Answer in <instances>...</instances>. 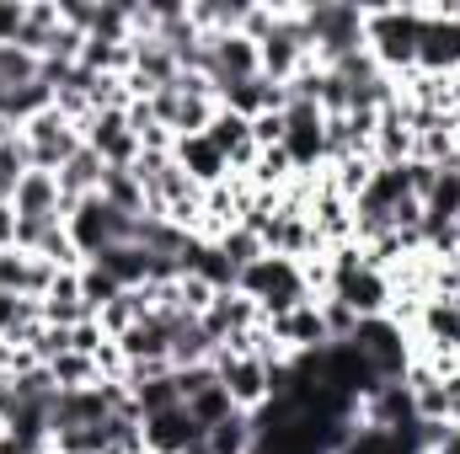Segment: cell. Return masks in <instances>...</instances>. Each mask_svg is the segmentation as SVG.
Returning <instances> with one entry per match:
<instances>
[{"label": "cell", "mask_w": 460, "mask_h": 454, "mask_svg": "<svg viewBox=\"0 0 460 454\" xmlns=\"http://www.w3.org/2000/svg\"><path fill=\"white\" fill-rule=\"evenodd\" d=\"M418 43H423L418 5H364V48L391 81L418 70Z\"/></svg>", "instance_id": "1"}, {"label": "cell", "mask_w": 460, "mask_h": 454, "mask_svg": "<svg viewBox=\"0 0 460 454\" xmlns=\"http://www.w3.org/2000/svg\"><path fill=\"white\" fill-rule=\"evenodd\" d=\"M300 16H305L322 70H332L338 59L364 48V5L358 0H316V5H300Z\"/></svg>", "instance_id": "2"}, {"label": "cell", "mask_w": 460, "mask_h": 454, "mask_svg": "<svg viewBox=\"0 0 460 454\" xmlns=\"http://www.w3.org/2000/svg\"><path fill=\"white\" fill-rule=\"evenodd\" d=\"M235 289H241L246 300H257L262 321H273V316H284V310H295V305L311 300V294H305V278H300V262L273 257V251H262L252 267H241V273H235Z\"/></svg>", "instance_id": "3"}, {"label": "cell", "mask_w": 460, "mask_h": 454, "mask_svg": "<svg viewBox=\"0 0 460 454\" xmlns=\"http://www.w3.org/2000/svg\"><path fill=\"white\" fill-rule=\"evenodd\" d=\"M65 230H70V240H75V251H81L86 262H92V257H102L108 246H118V240H134V220H128V214H118L102 193L81 198V204L65 214Z\"/></svg>", "instance_id": "4"}, {"label": "cell", "mask_w": 460, "mask_h": 454, "mask_svg": "<svg viewBox=\"0 0 460 454\" xmlns=\"http://www.w3.org/2000/svg\"><path fill=\"white\" fill-rule=\"evenodd\" d=\"M16 134H22V139H27V150H32V171H54V177H59V166L86 144V139H81V128L59 113V108H43L38 118H27Z\"/></svg>", "instance_id": "5"}, {"label": "cell", "mask_w": 460, "mask_h": 454, "mask_svg": "<svg viewBox=\"0 0 460 454\" xmlns=\"http://www.w3.org/2000/svg\"><path fill=\"white\" fill-rule=\"evenodd\" d=\"M215 374H220V385L230 390V401H235V412H257V406H268V396H273V380H268V369H262V358H235L226 347H215Z\"/></svg>", "instance_id": "6"}, {"label": "cell", "mask_w": 460, "mask_h": 454, "mask_svg": "<svg viewBox=\"0 0 460 454\" xmlns=\"http://www.w3.org/2000/svg\"><path fill=\"white\" fill-rule=\"evenodd\" d=\"M273 342H284L295 358L300 353H322V347H332V332H327V316H322V300H305V305H295V310H284V316H273V321H262Z\"/></svg>", "instance_id": "7"}, {"label": "cell", "mask_w": 460, "mask_h": 454, "mask_svg": "<svg viewBox=\"0 0 460 454\" xmlns=\"http://www.w3.org/2000/svg\"><path fill=\"white\" fill-rule=\"evenodd\" d=\"M81 139H86V150L102 155V166H134L139 161V139L128 128V113H92L81 123Z\"/></svg>", "instance_id": "8"}, {"label": "cell", "mask_w": 460, "mask_h": 454, "mask_svg": "<svg viewBox=\"0 0 460 454\" xmlns=\"http://www.w3.org/2000/svg\"><path fill=\"white\" fill-rule=\"evenodd\" d=\"M193 444H204V428L193 423L188 406H172V412L145 417V454H188Z\"/></svg>", "instance_id": "9"}, {"label": "cell", "mask_w": 460, "mask_h": 454, "mask_svg": "<svg viewBox=\"0 0 460 454\" xmlns=\"http://www.w3.org/2000/svg\"><path fill=\"white\" fill-rule=\"evenodd\" d=\"M11 204H16V220H65V214H70V204H65L54 171H27V177L16 182Z\"/></svg>", "instance_id": "10"}, {"label": "cell", "mask_w": 460, "mask_h": 454, "mask_svg": "<svg viewBox=\"0 0 460 454\" xmlns=\"http://www.w3.org/2000/svg\"><path fill=\"white\" fill-rule=\"evenodd\" d=\"M332 300H343L358 321H375V316L391 310V278L375 273V267H358L353 278H343V284L332 289Z\"/></svg>", "instance_id": "11"}, {"label": "cell", "mask_w": 460, "mask_h": 454, "mask_svg": "<svg viewBox=\"0 0 460 454\" xmlns=\"http://www.w3.org/2000/svg\"><path fill=\"white\" fill-rule=\"evenodd\" d=\"M199 321H204V332H209L215 342H230L235 332H252V327L262 321V310H257V300H246L241 289H220L215 305H209Z\"/></svg>", "instance_id": "12"}, {"label": "cell", "mask_w": 460, "mask_h": 454, "mask_svg": "<svg viewBox=\"0 0 460 454\" xmlns=\"http://www.w3.org/2000/svg\"><path fill=\"white\" fill-rule=\"evenodd\" d=\"M108 278H113L118 289H139V284H150V273H155V257L139 246V240H118V246H108L102 257H92Z\"/></svg>", "instance_id": "13"}, {"label": "cell", "mask_w": 460, "mask_h": 454, "mask_svg": "<svg viewBox=\"0 0 460 454\" xmlns=\"http://www.w3.org/2000/svg\"><path fill=\"white\" fill-rule=\"evenodd\" d=\"M172 161L199 182V188H220L230 177V166H226V155L209 144V134H193V139H177V150H172Z\"/></svg>", "instance_id": "14"}, {"label": "cell", "mask_w": 460, "mask_h": 454, "mask_svg": "<svg viewBox=\"0 0 460 454\" xmlns=\"http://www.w3.org/2000/svg\"><path fill=\"white\" fill-rule=\"evenodd\" d=\"M123 347V358L128 363H150V358H172V321L166 316H145V321H134L123 337H113Z\"/></svg>", "instance_id": "15"}, {"label": "cell", "mask_w": 460, "mask_h": 454, "mask_svg": "<svg viewBox=\"0 0 460 454\" xmlns=\"http://www.w3.org/2000/svg\"><path fill=\"white\" fill-rule=\"evenodd\" d=\"M92 316V305L81 300V273H54L49 294H43V321L49 327H81Z\"/></svg>", "instance_id": "16"}, {"label": "cell", "mask_w": 460, "mask_h": 454, "mask_svg": "<svg viewBox=\"0 0 460 454\" xmlns=\"http://www.w3.org/2000/svg\"><path fill=\"white\" fill-rule=\"evenodd\" d=\"M102 171H108V166H102V155L81 144V150H75V155H70V161L59 166V193H65V204L75 209L81 198H92V193H102Z\"/></svg>", "instance_id": "17"}, {"label": "cell", "mask_w": 460, "mask_h": 454, "mask_svg": "<svg viewBox=\"0 0 460 454\" xmlns=\"http://www.w3.org/2000/svg\"><path fill=\"white\" fill-rule=\"evenodd\" d=\"M220 342L204 332L199 316H177L172 321V369H193V363H209Z\"/></svg>", "instance_id": "18"}, {"label": "cell", "mask_w": 460, "mask_h": 454, "mask_svg": "<svg viewBox=\"0 0 460 454\" xmlns=\"http://www.w3.org/2000/svg\"><path fill=\"white\" fill-rule=\"evenodd\" d=\"M59 27H65V16H59V0H27V27H22L16 48H27L32 59H43Z\"/></svg>", "instance_id": "19"}, {"label": "cell", "mask_w": 460, "mask_h": 454, "mask_svg": "<svg viewBox=\"0 0 460 454\" xmlns=\"http://www.w3.org/2000/svg\"><path fill=\"white\" fill-rule=\"evenodd\" d=\"M204 450L209 454H257V423H252V412H230L226 423H215L204 433Z\"/></svg>", "instance_id": "20"}, {"label": "cell", "mask_w": 460, "mask_h": 454, "mask_svg": "<svg viewBox=\"0 0 460 454\" xmlns=\"http://www.w3.org/2000/svg\"><path fill=\"white\" fill-rule=\"evenodd\" d=\"M102 198L113 204L118 214H128V220L145 214V188H139V177H134L128 166H108V171H102Z\"/></svg>", "instance_id": "21"}, {"label": "cell", "mask_w": 460, "mask_h": 454, "mask_svg": "<svg viewBox=\"0 0 460 454\" xmlns=\"http://www.w3.org/2000/svg\"><path fill=\"white\" fill-rule=\"evenodd\" d=\"M209 144L226 155V166H230V155H235L241 144H252V118H241V113H230V108H220V113H215V123H209Z\"/></svg>", "instance_id": "22"}, {"label": "cell", "mask_w": 460, "mask_h": 454, "mask_svg": "<svg viewBox=\"0 0 460 454\" xmlns=\"http://www.w3.org/2000/svg\"><path fill=\"white\" fill-rule=\"evenodd\" d=\"M128 396H134L139 417H155V412L182 406V396H177V380H172V374H166V380H139V385H128Z\"/></svg>", "instance_id": "23"}, {"label": "cell", "mask_w": 460, "mask_h": 454, "mask_svg": "<svg viewBox=\"0 0 460 454\" xmlns=\"http://www.w3.org/2000/svg\"><path fill=\"white\" fill-rule=\"evenodd\" d=\"M49 374H54L59 390H86V385H97V358H86V353H59V358L49 363Z\"/></svg>", "instance_id": "24"}, {"label": "cell", "mask_w": 460, "mask_h": 454, "mask_svg": "<svg viewBox=\"0 0 460 454\" xmlns=\"http://www.w3.org/2000/svg\"><path fill=\"white\" fill-rule=\"evenodd\" d=\"M32 171V150H27V139L22 134H11L5 144H0V198H11L16 193V182Z\"/></svg>", "instance_id": "25"}, {"label": "cell", "mask_w": 460, "mask_h": 454, "mask_svg": "<svg viewBox=\"0 0 460 454\" xmlns=\"http://www.w3.org/2000/svg\"><path fill=\"white\" fill-rule=\"evenodd\" d=\"M182 406L193 412V423H199L204 433H209L215 423H226L230 412H235V401H230L226 385H209V390H199V396H193V401H182Z\"/></svg>", "instance_id": "26"}, {"label": "cell", "mask_w": 460, "mask_h": 454, "mask_svg": "<svg viewBox=\"0 0 460 454\" xmlns=\"http://www.w3.org/2000/svg\"><path fill=\"white\" fill-rule=\"evenodd\" d=\"M215 246H220V257H226L230 267H235V273H241V267H252V262L262 257V240H257V235H252V230H246V225L226 230V235H220Z\"/></svg>", "instance_id": "27"}, {"label": "cell", "mask_w": 460, "mask_h": 454, "mask_svg": "<svg viewBox=\"0 0 460 454\" xmlns=\"http://www.w3.org/2000/svg\"><path fill=\"white\" fill-rule=\"evenodd\" d=\"M38 65H43V59H32V54L16 48V43L0 48V86H5V92H11V86H32V81H38Z\"/></svg>", "instance_id": "28"}, {"label": "cell", "mask_w": 460, "mask_h": 454, "mask_svg": "<svg viewBox=\"0 0 460 454\" xmlns=\"http://www.w3.org/2000/svg\"><path fill=\"white\" fill-rule=\"evenodd\" d=\"M215 294H220V289H215L204 273H182V278H177V300H182V316H204V310L215 305Z\"/></svg>", "instance_id": "29"}, {"label": "cell", "mask_w": 460, "mask_h": 454, "mask_svg": "<svg viewBox=\"0 0 460 454\" xmlns=\"http://www.w3.org/2000/svg\"><path fill=\"white\" fill-rule=\"evenodd\" d=\"M118 294H123V289H118V284L102 273V267H97V262H86V267H81V300L92 305V316H97L108 300H118Z\"/></svg>", "instance_id": "30"}, {"label": "cell", "mask_w": 460, "mask_h": 454, "mask_svg": "<svg viewBox=\"0 0 460 454\" xmlns=\"http://www.w3.org/2000/svg\"><path fill=\"white\" fill-rule=\"evenodd\" d=\"M172 380H177V396H182V401H193L199 390H209V385H220V374H215V363H193V369H172Z\"/></svg>", "instance_id": "31"}, {"label": "cell", "mask_w": 460, "mask_h": 454, "mask_svg": "<svg viewBox=\"0 0 460 454\" xmlns=\"http://www.w3.org/2000/svg\"><path fill=\"white\" fill-rule=\"evenodd\" d=\"M108 342H113V337L102 332V321H97V316H86L81 327H70V353H86V358H97Z\"/></svg>", "instance_id": "32"}, {"label": "cell", "mask_w": 460, "mask_h": 454, "mask_svg": "<svg viewBox=\"0 0 460 454\" xmlns=\"http://www.w3.org/2000/svg\"><path fill=\"white\" fill-rule=\"evenodd\" d=\"M322 316H327V332H332V342H353V332H358V316L348 310L343 300H322Z\"/></svg>", "instance_id": "33"}, {"label": "cell", "mask_w": 460, "mask_h": 454, "mask_svg": "<svg viewBox=\"0 0 460 454\" xmlns=\"http://www.w3.org/2000/svg\"><path fill=\"white\" fill-rule=\"evenodd\" d=\"M27 27V0H0V48H11Z\"/></svg>", "instance_id": "34"}, {"label": "cell", "mask_w": 460, "mask_h": 454, "mask_svg": "<svg viewBox=\"0 0 460 454\" xmlns=\"http://www.w3.org/2000/svg\"><path fill=\"white\" fill-rule=\"evenodd\" d=\"M252 144H257V150H273V144H284V113L252 118Z\"/></svg>", "instance_id": "35"}, {"label": "cell", "mask_w": 460, "mask_h": 454, "mask_svg": "<svg viewBox=\"0 0 460 454\" xmlns=\"http://www.w3.org/2000/svg\"><path fill=\"white\" fill-rule=\"evenodd\" d=\"M11 246H16V204L0 198V251H11Z\"/></svg>", "instance_id": "36"}, {"label": "cell", "mask_w": 460, "mask_h": 454, "mask_svg": "<svg viewBox=\"0 0 460 454\" xmlns=\"http://www.w3.org/2000/svg\"><path fill=\"white\" fill-rule=\"evenodd\" d=\"M445 412H450V423H460V369L445 380Z\"/></svg>", "instance_id": "37"}, {"label": "cell", "mask_w": 460, "mask_h": 454, "mask_svg": "<svg viewBox=\"0 0 460 454\" xmlns=\"http://www.w3.org/2000/svg\"><path fill=\"white\" fill-rule=\"evenodd\" d=\"M429 454H460V423H450V428H445V439H439Z\"/></svg>", "instance_id": "38"}, {"label": "cell", "mask_w": 460, "mask_h": 454, "mask_svg": "<svg viewBox=\"0 0 460 454\" xmlns=\"http://www.w3.org/2000/svg\"><path fill=\"white\" fill-rule=\"evenodd\" d=\"M450 267H456V273H460V251H456V257H450Z\"/></svg>", "instance_id": "39"}]
</instances>
